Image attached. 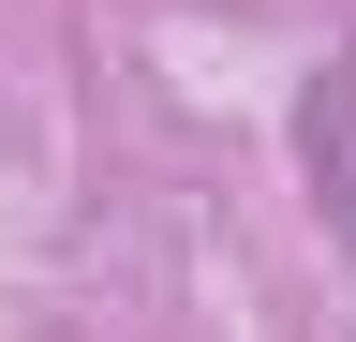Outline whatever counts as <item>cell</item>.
Returning a JSON list of instances; mask_svg holds the SVG:
<instances>
[{"label": "cell", "mask_w": 356, "mask_h": 342, "mask_svg": "<svg viewBox=\"0 0 356 342\" xmlns=\"http://www.w3.org/2000/svg\"><path fill=\"white\" fill-rule=\"evenodd\" d=\"M297 164H312V208H327V238L356 268V60H327L297 90Z\"/></svg>", "instance_id": "6da1fadb"}]
</instances>
